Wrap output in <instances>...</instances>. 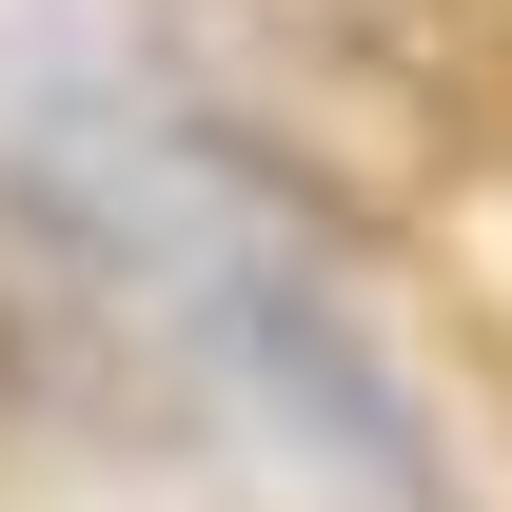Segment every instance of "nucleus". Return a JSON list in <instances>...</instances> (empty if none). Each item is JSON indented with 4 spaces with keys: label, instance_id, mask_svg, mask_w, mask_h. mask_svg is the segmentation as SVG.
I'll list each match as a JSON object with an SVG mask.
<instances>
[{
    "label": "nucleus",
    "instance_id": "nucleus-1",
    "mask_svg": "<svg viewBox=\"0 0 512 512\" xmlns=\"http://www.w3.org/2000/svg\"><path fill=\"white\" fill-rule=\"evenodd\" d=\"M335 20L394 60L414 119H453L473 158H512V0H335Z\"/></svg>",
    "mask_w": 512,
    "mask_h": 512
}]
</instances>
